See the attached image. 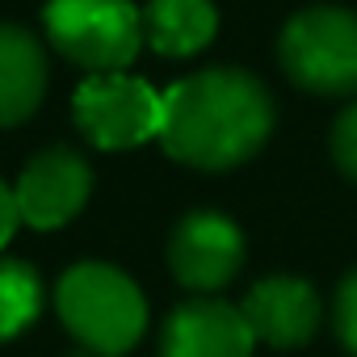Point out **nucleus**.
<instances>
[{
  "instance_id": "1",
  "label": "nucleus",
  "mask_w": 357,
  "mask_h": 357,
  "mask_svg": "<svg viewBox=\"0 0 357 357\" xmlns=\"http://www.w3.org/2000/svg\"><path fill=\"white\" fill-rule=\"evenodd\" d=\"M273 135L269 89L240 68H206L164 93L160 147L202 172H227L252 160Z\"/></svg>"
},
{
  "instance_id": "2",
  "label": "nucleus",
  "mask_w": 357,
  "mask_h": 357,
  "mask_svg": "<svg viewBox=\"0 0 357 357\" xmlns=\"http://www.w3.org/2000/svg\"><path fill=\"white\" fill-rule=\"evenodd\" d=\"M55 311L63 328L97 357H122L147 332L143 290L122 269L101 261H80L59 278Z\"/></svg>"
},
{
  "instance_id": "3",
  "label": "nucleus",
  "mask_w": 357,
  "mask_h": 357,
  "mask_svg": "<svg viewBox=\"0 0 357 357\" xmlns=\"http://www.w3.org/2000/svg\"><path fill=\"white\" fill-rule=\"evenodd\" d=\"M290 84L315 97H357V13L336 5L303 9L278 38Z\"/></svg>"
},
{
  "instance_id": "4",
  "label": "nucleus",
  "mask_w": 357,
  "mask_h": 357,
  "mask_svg": "<svg viewBox=\"0 0 357 357\" xmlns=\"http://www.w3.org/2000/svg\"><path fill=\"white\" fill-rule=\"evenodd\" d=\"M43 26L51 47L93 76L130 68L147 43L143 13L130 0H47Z\"/></svg>"
},
{
  "instance_id": "5",
  "label": "nucleus",
  "mask_w": 357,
  "mask_h": 357,
  "mask_svg": "<svg viewBox=\"0 0 357 357\" xmlns=\"http://www.w3.org/2000/svg\"><path fill=\"white\" fill-rule=\"evenodd\" d=\"M72 118L80 135L101 151H126L147 139H160L164 93L126 72L89 76L72 97Z\"/></svg>"
},
{
  "instance_id": "6",
  "label": "nucleus",
  "mask_w": 357,
  "mask_h": 357,
  "mask_svg": "<svg viewBox=\"0 0 357 357\" xmlns=\"http://www.w3.org/2000/svg\"><path fill=\"white\" fill-rule=\"evenodd\" d=\"M244 265V231L223 211H190L168 236V269L198 298L223 290Z\"/></svg>"
},
{
  "instance_id": "7",
  "label": "nucleus",
  "mask_w": 357,
  "mask_h": 357,
  "mask_svg": "<svg viewBox=\"0 0 357 357\" xmlns=\"http://www.w3.org/2000/svg\"><path fill=\"white\" fill-rule=\"evenodd\" d=\"M13 194H17V211H22L26 227L55 231L68 219H76L80 206L89 202V194H93V168L72 147H47V151H38L22 168Z\"/></svg>"
},
{
  "instance_id": "8",
  "label": "nucleus",
  "mask_w": 357,
  "mask_h": 357,
  "mask_svg": "<svg viewBox=\"0 0 357 357\" xmlns=\"http://www.w3.org/2000/svg\"><path fill=\"white\" fill-rule=\"evenodd\" d=\"M240 311L252 336L273 349H303L319 332V315H324L315 286L294 273H273L252 282L240 298Z\"/></svg>"
},
{
  "instance_id": "9",
  "label": "nucleus",
  "mask_w": 357,
  "mask_h": 357,
  "mask_svg": "<svg viewBox=\"0 0 357 357\" xmlns=\"http://www.w3.org/2000/svg\"><path fill=\"white\" fill-rule=\"evenodd\" d=\"M252 328L223 298H190L160 328V357H252Z\"/></svg>"
},
{
  "instance_id": "10",
  "label": "nucleus",
  "mask_w": 357,
  "mask_h": 357,
  "mask_svg": "<svg viewBox=\"0 0 357 357\" xmlns=\"http://www.w3.org/2000/svg\"><path fill=\"white\" fill-rule=\"evenodd\" d=\"M47 97V47L13 22H0V130L22 126Z\"/></svg>"
},
{
  "instance_id": "11",
  "label": "nucleus",
  "mask_w": 357,
  "mask_h": 357,
  "mask_svg": "<svg viewBox=\"0 0 357 357\" xmlns=\"http://www.w3.org/2000/svg\"><path fill=\"white\" fill-rule=\"evenodd\" d=\"M219 30V9L211 0H151L143 9V38L164 59H185L211 47Z\"/></svg>"
},
{
  "instance_id": "12",
  "label": "nucleus",
  "mask_w": 357,
  "mask_h": 357,
  "mask_svg": "<svg viewBox=\"0 0 357 357\" xmlns=\"http://www.w3.org/2000/svg\"><path fill=\"white\" fill-rule=\"evenodd\" d=\"M43 303H47L43 278L26 261L0 257V344L22 336L43 315Z\"/></svg>"
},
{
  "instance_id": "13",
  "label": "nucleus",
  "mask_w": 357,
  "mask_h": 357,
  "mask_svg": "<svg viewBox=\"0 0 357 357\" xmlns=\"http://www.w3.org/2000/svg\"><path fill=\"white\" fill-rule=\"evenodd\" d=\"M332 328H336V340L344 344V353L357 357V269L340 278L336 286V298H332Z\"/></svg>"
},
{
  "instance_id": "14",
  "label": "nucleus",
  "mask_w": 357,
  "mask_h": 357,
  "mask_svg": "<svg viewBox=\"0 0 357 357\" xmlns=\"http://www.w3.org/2000/svg\"><path fill=\"white\" fill-rule=\"evenodd\" d=\"M328 147H332V160H336V168L349 176V181L357 185V101L332 122V139H328Z\"/></svg>"
},
{
  "instance_id": "15",
  "label": "nucleus",
  "mask_w": 357,
  "mask_h": 357,
  "mask_svg": "<svg viewBox=\"0 0 357 357\" xmlns=\"http://www.w3.org/2000/svg\"><path fill=\"white\" fill-rule=\"evenodd\" d=\"M17 223H22V211H17V194H13V185H5V181H0V248H5V244L13 240Z\"/></svg>"
}]
</instances>
